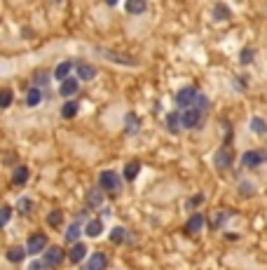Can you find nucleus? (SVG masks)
I'll return each mask as SVG.
<instances>
[{
    "mask_svg": "<svg viewBox=\"0 0 267 270\" xmlns=\"http://www.w3.org/2000/svg\"><path fill=\"white\" fill-rule=\"evenodd\" d=\"M124 237H127V230L120 228V226L110 230V242H113V244H122V242H124Z\"/></svg>",
    "mask_w": 267,
    "mask_h": 270,
    "instance_id": "nucleus-27",
    "label": "nucleus"
},
{
    "mask_svg": "<svg viewBox=\"0 0 267 270\" xmlns=\"http://www.w3.org/2000/svg\"><path fill=\"white\" fill-rule=\"evenodd\" d=\"M204 216L202 214H192L190 219H188V223H185V233H199L202 230V226H204Z\"/></svg>",
    "mask_w": 267,
    "mask_h": 270,
    "instance_id": "nucleus-12",
    "label": "nucleus"
},
{
    "mask_svg": "<svg viewBox=\"0 0 267 270\" xmlns=\"http://www.w3.org/2000/svg\"><path fill=\"white\" fill-rule=\"evenodd\" d=\"M230 165H232V153L227 148H220L218 153H216V167L218 169H230Z\"/></svg>",
    "mask_w": 267,
    "mask_h": 270,
    "instance_id": "nucleus-11",
    "label": "nucleus"
},
{
    "mask_svg": "<svg viewBox=\"0 0 267 270\" xmlns=\"http://www.w3.org/2000/svg\"><path fill=\"white\" fill-rule=\"evenodd\" d=\"M124 129H127L129 134H136L138 132V118L134 113H127V118H124Z\"/></svg>",
    "mask_w": 267,
    "mask_h": 270,
    "instance_id": "nucleus-24",
    "label": "nucleus"
},
{
    "mask_svg": "<svg viewBox=\"0 0 267 270\" xmlns=\"http://www.w3.org/2000/svg\"><path fill=\"white\" fill-rule=\"evenodd\" d=\"M73 68H75V64H73V61H61V64L54 68V78H56V80H66Z\"/></svg>",
    "mask_w": 267,
    "mask_h": 270,
    "instance_id": "nucleus-14",
    "label": "nucleus"
},
{
    "mask_svg": "<svg viewBox=\"0 0 267 270\" xmlns=\"http://www.w3.org/2000/svg\"><path fill=\"white\" fill-rule=\"evenodd\" d=\"M262 160H265V155L258 153V150H246V153L241 155V165H244V167H251V169L262 165Z\"/></svg>",
    "mask_w": 267,
    "mask_h": 270,
    "instance_id": "nucleus-8",
    "label": "nucleus"
},
{
    "mask_svg": "<svg viewBox=\"0 0 267 270\" xmlns=\"http://www.w3.org/2000/svg\"><path fill=\"white\" fill-rule=\"evenodd\" d=\"M40 101H42V87L33 85V87L26 92V103H28V106H38Z\"/></svg>",
    "mask_w": 267,
    "mask_h": 270,
    "instance_id": "nucleus-18",
    "label": "nucleus"
},
{
    "mask_svg": "<svg viewBox=\"0 0 267 270\" xmlns=\"http://www.w3.org/2000/svg\"><path fill=\"white\" fill-rule=\"evenodd\" d=\"M26 251L28 249H24V247H19V244H14V247H10V249L5 251V256H7V261H12V263H21Z\"/></svg>",
    "mask_w": 267,
    "mask_h": 270,
    "instance_id": "nucleus-15",
    "label": "nucleus"
},
{
    "mask_svg": "<svg viewBox=\"0 0 267 270\" xmlns=\"http://www.w3.org/2000/svg\"><path fill=\"white\" fill-rule=\"evenodd\" d=\"M33 80H35V85H38V87H42V89H45V85H47V80H49V78H47V73H40V71H38V73H35V78H33Z\"/></svg>",
    "mask_w": 267,
    "mask_h": 270,
    "instance_id": "nucleus-35",
    "label": "nucleus"
},
{
    "mask_svg": "<svg viewBox=\"0 0 267 270\" xmlns=\"http://www.w3.org/2000/svg\"><path fill=\"white\" fill-rule=\"evenodd\" d=\"M77 237H80V223H70L68 230H66V240H68V242H75Z\"/></svg>",
    "mask_w": 267,
    "mask_h": 270,
    "instance_id": "nucleus-29",
    "label": "nucleus"
},
{
    "mask_svg": "<svg viewBox=\"0 0 267 270\" xmlns=\"http://www.w3.org/2000/svg\"><path fill=\"white\" fill-rule=\"evenodd\" d=\"M106 3H108V5H117V0H106Z\"/></svg>",
    "mask_w": 267,
    "mask_h": 270,
    "instance_id": "nucleus-39",
    "label": "nucleus"
},
{
    "mask_svg": "<svg viewBox=\"0 0 267 270\" xmlns=\"http://www.w3.org/2000/svg\"><path fill=\"white\" fill-rule=\"evenodd\" d=\"M183 127V118H181V113H169L166 115V129L171 132V134H178V129Z\"/></svg>",
    "mask_w": 267,
    "mask_h": 270,
    "instance_id": "nucleus-13",
    "label": "nucleus"
},
{
    "mask_svg": "<svg viewBox=\"0 0 267 270\" xmlns=\"http://www.w3.org/2000/svg\"><path fill=\"white\" fill-rule=\"evenodd\" d=\"M202 111H197V108H185L183 113H181V118H183V127L188 129H197L199 125H202Z\"/></svg>",
    "mask_w": 267,
    "mask_h": 270,
    "instance_id": "nucleus-4",
    "label": "nucleus"
},
{
    "mask_svg": "<svg viewBox=\"0 0 267 270\" xmlns=\"http://www.w3.org/2000/svg\"><path fill=\"white\" fill-rule=\"evenodd\" d=\"M10 216H12V209L5 204V207L0 209V226H7V223H10Z\"/></svg>",
    "mask_w": 267,
    "mask_h": 270,
    "instance_id": "nucleus-34",
    "label": "nucleus"
},
{
    "mask_svg": "<svg viewBox=\"0 0 267 270\" xmlns=\"http://www.w3.org/2000/svg\"><path fill=\"white\" fill-rule=\"evenodd\" d=\"M197 87H192V85H188V87L183 89H178V94H176V103L181 108H192V103H195V99H197Z\"/></svg>",
    "mask_w": 267,
    "mask_h": 270,
    "instance_id": "nucleus-3",
    "label": "nucleus"
},
{
    "mask_svg": "<svg viewBox=\"0 0 267 270\" xmlns=\"http://www.w3.org/2000/svg\"><path fill=\"white\" fill-rule=\"evenodd\" d=\"M202 200H204V195H202V193H197L195 197H190V200H188V209H195V207H199V204H202Z\"/></svg>",
    "mask_w": 267,
    "mask_h": 270,
    "instance_id": "nucleus-36",
    "label": "nucleus"
},
{
    "mask_svg": "<svg viewBox=\"0 0 267 270\" xmlns=\"http://www.w3.org/2000/svg\"><path fill=\"white\" fill-rule=\"evenodd\" d=\"M75 73H77V78H80V80H94L96 71H94V66H89V64H84V61H77V64H75Z\"/></svg>",
    "mask_w": 267,
    "mask_h": 270,
    "instance_id": "nucleus-9",
    "label": "nucleus"
},
{
    "mask_svg": "<svg viewBox=\"0 0 267 270\" xmlns=\"http://www.w3.org/2000/svg\"><path fill=\"white\" fill-rule=\"evenodd\" d=\"M99 183H101L103 190H108V193H117L120 190V174L117 172H113V169H106V172H101V176H99Z\"/></svg>",
    "mask_w": 267,
    "mask_h": 270,
    "instance_id": "nucleus-2",
    "label": "nucleus"
},
{
    "mask_svg": "<svg viewBox=\"0 0 267 270\" xmlns=\"http://www.w3.org/2000/svg\"><path fill=\"white\" fill-rule=\"evenodd\" d=\"M26 249H28V254H40V251H45L47 249V235L45 233H35V235H31L28 237V244H26Z\"/></svg>",
    "mask_w": 267,
    "mask_h": 270,
    "instance_id": "nucleus-5",
    "label": "nucleus"
},
{
    "mask_svg": "<svg viewBox=\"0 0 267 270\" xmlns=\"http://www.w3.org/2000/svg\"><path fill=\"white\" fill-rule=\"evenodd\" d=\"M87 204L89 207H101L103 204V188H92L87 193Z\"/></svg>",
    "mask_w": 267,
    "mask_h": 270,
    "instance_id": "nucleus-19",
    "label": "nucleus"
},
{
    "mask_svg": "<svg viewBox=\"0 0 267 270\" xmlns=\"http://www.w3.org/2000/svg\"><path fill=\"white\" fill-rule=\"evenodd\" d=\"M80 89V82H77V78H66V80H61V87H59V92H61L63 96H73Z\"/></svg>",
    "mask_w": 267,
    "mask_h": 270,
    "instance_id": "nucleus-10",
    "label": "nucleus"
},
{
    "mask_svg": "<svg viewBox=\"0 0 267 270\" xmlns=\"http://www.w3.org/2000/svg\"><path fill=\"white\" fill-rule=\"evenodd\" d=\"M87 270H106L108 268V256L103 254V251H96L94 256H89L87 265H84Z\"/></svg>",
    "mask_w": 267,
    "mask_h": 270,
    "instance_id": "nucleus-7",
    "label": "nucleus"
},
{
    "mask_svg": "<svg viewBox=\"0 0 267 270\" xmlns=\"http://www.w3.org/2000/svg\"><path fill=\"white\" fill-rule=\"evenodd\" d=\"M12 103V89H3V96H0V106L3 108H10Z\"/></svg>",
    "mask_w": 267,
    "mask_h": 270,
    "instance_id": "nucleus-33",
    "label": "nucleus"
},
{
    "mask_svg": "<svg viewBox=\"0 0 267 270\" xmlns=\"http://www.w3.org/2000/svg\"><path fill=\"white\" fill-rule=\"evenodd\" d=\"M84 256H87V247H84L82 242H73V249H70V254H68L70 261H73V263H80Z\"/></svg>",
    "mask_w": 267,
    "mask_h": 270,
    "instance_id": "nucleus-16",
    "label": "nucleus"
},
{
    "mask_svg": "<svg viewBox=\"0 0 267 270\" xmlns=\"http://www.w3.org/2000/svg\"><path fill=\"white\" fill-rule=\"evenodd\" d=\"M47 223L52 226V228H59L63 223V211L61 209H54V211H49V216H47Z\"/></svg>",
    "mask_w": 267,
    "mask_h": 270,
    "instance_id": "nucleus-25",
    "label": "nucleus"
},
{
    "mask_svg": "<svg viewBox=\"0 0 267 270\" xmlns=\"http://www.w3.org/2000/svg\"><path fill=\"white\" fill-rule=\"evenodd\" d=\"M213 19L216 21H223V19H230V7L218 3V5L213 7Z\"/></svg>",
    "mask_w": 267,
    "mask_h": 270,
    "instance_id": "nucleus-23",
    "label": "nucleus"
},
{
    "mask_svg": "<svg viewBox=\"0 0 267 270\" xmlns=\"http://www.w3.org/2000/svg\"><path fill=\"white\" fill-rule=\"evenodd\" d=\"M52 265L47 263V261H33V263L28 265V270H49Z\"/></svg>",
    "mask_w": 267,
    "mask_h": 270,
    "instance_id": "nucleus-37",
    "label": "nucleus"
},
{
    "mask_svg": "<svg viewBox=\"0 0 267 270\" xmlns=\"http://www.w3.org/2000/svg\"><path fill=\"white\" fill-rule=\"evenodd\" d=\"M148 10V0H127V12L129 14H143Z\"/></svg>",
    "mask_w": 267,
    "mask_h": 270,
    "instance_id": "nucleus-17",
    "label": "nucleus"
},
{
    "mask_svg": "<svg viewBox=\"0 0 267 270\" xmlns=\"http://www.w3.org/2000/svg\"><path fill=\"white\" fill-rule=\"evenodd\" d=\"M17 209H19V214H28V211L33 209V202H31L28 197H21L19 204H17Z\"/></svg>",
    "mask_w": 267,
    "mask_h": 270,
    "instance_id": "nucleus-31",
    "label": "nucleus"
},
{
    "mask_svg": "<svg viewBox=\"0 0 267 270\" xmlns=\"http://www.w3.org/2000/svg\"><path fill=\"white\" fill-rule=\"evenodd\" d=\"M251 129H253L255 134H267V122L262 118H253L251 120Z\"/></svg>",
    "mask_w": 267,
    "mask_h": 270,
    "instance_id": "nucleus-28",
    "label": "nucleus"
},
{
    "mask_svg": "<svg viewBox=\"0 0 267 270\" xmlns=\"http://www.w3.org/2000/svg\"><path fill=\"white\" fill-rule=\"evenodd\" d=\"M138 172H141V162L138 160L127 162V167H124V179H127V181H134L138 176Z\"/></svg>",
    "mask_w": 267,
    "mask_h": 270,
    "instance_id": "nucleus-20",
    "label": "nucleus"
},
{
    "mask_svg": "<svg viewBox=\"0 0 267 270\" xmlns=\"http://www.w3.org/2000/svg\"><path fill=\"white\" fill-rule=\"evenodd\" d=\"M192 108H197V111H202V113H204L206 108H209V99H206V94H202V92H199L197 99H195V103H192Z\"/></svg>",
    "mask_w": 267,
    "mask_h": 270,
    "instance_id": "nucleus-30",
    "label": "nucleus"
},
{
    "mask_svg": "<svg viewBox=\"0 0 267 270\" xmlns=\"http://www.w3.org/2000/svg\"><path fill=\"white\" fill-rule=\"evenodd\" d=\"M225 216H227V214H223V211H218V214H216V216H213V223H211V226H213V228H218V226H220V223H223V219H225Z\"/></svg>",
    "mask_w": 267,
    "mask_h": 270,
    "instance_id": "nucleus-38",
    "label": "nucleus"
},
{
    "mask_svg": "<svg viewBox=\"0 0 267 270\" xmlns=\"http://www.w3.org/2000/svg\"><path fill=\"white\" fill-rule=\"evenodd\" d=\"M239 61H241V64H251V61H253V49H251V47H244V49H241Z\"/></svg>",
    "mask_w": 267,
    "mask_h": 270,
    "instance_id": "nucleus-32",
    "label": "nucleus"
},
{
    "mask_svg": "<svg viewBox=\"0 0 267 270\" xmlns=\"http://www.w3.org/2000/svg\"><path fill=\"white\" fill-rule=\"evenodd\" d=\"M63 258H66V251H63L61 247H47V249H45V261H47L52 268H56Z\"/></svg>",
    "mask_w": 267,
    "mask_h": 270,
    "instance_id": "nucleus-6",
    "label": "nucleus"
},
{
    "mask_svg": "<svg viewBox=\"0 0 267 270\" xmlns=\"http://www.w3.org/2000/svg\"><path fill=\"white\" fill-rule=\"evenodd\" d=\"M101 230H103V223L99 221V219H92V221L87 223V228H84V233H87L89 237H96V235H101Z\"/></svg>",
    "mask_w": 267,
    "mask_h": 270,
    "instance_id": "nucleus-22",
    "label": "nucleus"
},
{
    "mask_svg": "<svg viewBox=\"0 0 267 270\" xmlns=\"http://www.w3.org/2000/svg\"><path fill=\"white\" fill-rule=\"evenodd\" d=\"M61 115L66 118V120H70V118H75L77 115V103L75 101H66L61 108Z\"/></svg>",
    "mask_w": 267,
    "mask_h": 270,
    "instance_id": "nucleus-26",
    "label": "nucleus"
},
{
    "mask_svg": "<svg viewBox=\"0 0 267 270\" xmlns=\"http://www.w3.org/2000/svg\"><path fill=\"white\" fill-rule=\"evenodd\" d=\"M26 181H28V169L24 167V165H19V167L14 169V174H12V183H17V186H24Z\"/></svg>",
    "mask_w": 267,
    "mask_h": 270,
    "instance_id": "nucleus-21",
    "label": "nucleus"
},
{
    "mask_svg": "<svg viewBox=\"0 0 267 270\" xmlns=\"http://www.w3.org/2000/svg\"><path fill=\"white\" fill-rule=\"evenodd\" d=\"M96 52L101 54L103 59L115 61V64H122V66H136V64H138V59H134V57H129V54H120L117 49H103V47H99Z\"/></svg>",
    "mask_w": 267,
    "mask_h": 270,
    "instance_id": "nucleus-1",
    "label": "nucleus"
}]
</instances>
